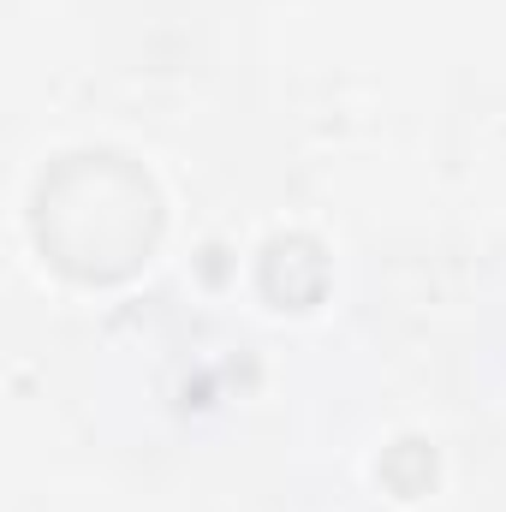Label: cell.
I'll list each match as a JSON object with an SVG mask.
<instances>
[{
	"label": "cell",
	"mask_w": 506,
	"mask_h": 512,
	"mask_svg": "<svg viewBox=\"0 0 506 512\" xmlns=\"http://www.w3.org/2000/svg\"><path fill=\"white\" fill-rule=\"evenodd\" d=\"M376 477L387 483V495H399V501L429 495V483H435V447H429V441H417V435L393 441V447L381 453Z\"/></svg>",
	"instance_id": "3"
},
{
	"label": "cell",
	"mask_w": 506,
	"mask_h": 512,
	"mask_svg": "<svg viewBox=\"0 0 506 512\" xmlns=\"http://www.w3.org/2000/svg\"><path fill=\"white\" fill-rule=\"evenodd\" d=\"M24 221L30 245L54 274L78 286H120L155 256L167 203L143 161H131L126 149L84 143L42 161V173L30 179Z\"/></svg>",
	"instance_id": "1"
},
{
	"label": "cell",
	"mask_w": 506,
	"mask_h": 512,
	"mask_svg": "<svg viewBox=\"0 0 506 512\" xmlns=\"http://www.w3.org/2000/svg\"><path fill=\"white\" fill-rule=\"evenodd\" d=\"M256 292L274 310H316L328 292V251L310 233H274L256 251Z\"/></svg>",
	"instance_id": "2"
}]
</instances>
